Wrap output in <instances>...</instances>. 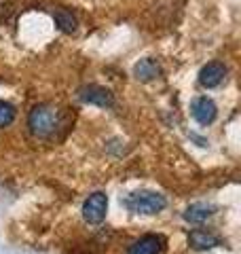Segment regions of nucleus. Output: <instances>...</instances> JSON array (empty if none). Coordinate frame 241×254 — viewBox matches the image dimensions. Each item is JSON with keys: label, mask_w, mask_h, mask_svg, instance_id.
<instances>
[{"label": "nucleus", "mask_w": 241, "mask_h": 254, "mask_svg": "<svg viewBox=\"0 0 241 254\" xmlns=\"http://www.w3.org/2000/svg\"><path fill=\"white\" fill-rule=\"evenodd\" d=\"M188 244L195 250H212L220 244V240L214 233L205 231V229H195V231L188 233Z\"/></svg>", "instance_id": "obj_8"}, {"label": "nucleus", "mask_w": 241, "mask_h": 254, "mask_svg": "<svg viewBox=\"0 0 241 254\" xmlns=\"http://www.w3.org/2000/svg\"><path fill=\"white\" fill-rule=\"evenodd\" d=\"M78 98H80V102H85V104H93V106H100V108H110L112 104H115V95L110 93V89L100 87V85L80 87Z\"/></svg>", "instance_id": "obj_4"}, {"label": "nucleus", "mask_w": 241, "mask_h": 254, "mask_svg": "<svg viewBox=\"0 0 241 254\" xmlns=\"http://www.w3.org/2000/svg\"><path fill=\"white\" fill-rule=\"evenodd\" d=\"M53 19H55V26H58L61 32H66V34H72V32L76 30V26H78V21H76L74 15H72L70 11H63V9L55 11Z\"/></svg>", "instance_id": "obj_11"}, {"label": "nucleus", "mask_w": 241, "mask_h": 254, "mask_svg": "<svg viewBox=\"0 0 241 254\" xmlns=\"http://www.w3.org/2000/svg\"><path fill=\"white\" fill-rule=\"evenodd\" d=\"M163 250H165V237L148 233V235H142L140 240H135L129 246L127 254H161Z\"/></svg>", "instance_id": "obj_5"}, {"label": "nucleus", "mask_w": 241, "mask_h": 254, "mask_svg": "<svg viewBox=\"0 0 241 254\" xmlns=\"http://www.w3.org/2000/svg\"><path fill=\"white\" fill-rule=\"evenodd\" d=\"M15 115H17L15 106L9 104V102H4V100H0V129L13 123L15 121Z\"/></svg>", "instance_id": "obj_12"}, {"label": "nucleus", "mask_w": 241, "mask_h": 254, "mask_svg": "<svg viewBox=\"0 0 241 254\" xmlns=\"http://www.w3.org/2000/svg\"><path fill=\"white\" fill-rule=\"evenodd\" d=\"M214 214V205H210V203H192V205H188L186 210H184V220L186 222H192V225H199V222H203V220H207Z\"/></svg>", "instance_id": "obj_10"}, {"label": "nucleus", "mask_w": 241, "mask_h": 254, "mask_svg": "<svg viewBox=\"0 0 241 254\" xmlns=\"http://www.w3.org/2000/svg\"><path fill=\"white\" fill-rule=\"evenodd\" d=\"M108 210V197L106 193H93L85 199L83 203V218L89 222V225H100L106 216Z\"/></svg>", "instance_id": "obj_3"}, {"label": "nucleus", "mask_w": 241, "mask_h": 254, "mask_svg": "<svg viewBox=\"0 0 241 254\" xmlns=\"http://www.w3.org/2000/svg\"><path fill=\"white\" fill-rule=\"evenodd\" d=\"M224 76H227V68H224V64L210 62V64H205V66L201 68L199 83L203 87H207V89H214V87H218L224 81Z\"/></svg>", "instance_id": "obj_6"}, {"label": "nucleus", "mask_w": 241, "mask_h": 254, "mask_svg": "<svg viewBox=\"0 0 241 254\" xmlns=\"http://www.w3.org/2000/svg\"><path fill=\"white\" fill-rule=\"evenodd\" d=\"M28 127L34 138H51L60 127V113L58 108L49 104H36L28 115Z\"/></svg>", "instance_id": "obj_1"}, {"label": "nucleus", "mask_w": 241, "mask_h": 254, "mask_svg": "<svg viewBox=\"0 0 241 254\" xmlns=\"http://www.w3.org/2000/svg\"><path fill=\"white\" fill-rule=\"evenodd\" d=\"M133 74L138 81H144V83H148V81H155V78L161 76V66H159V62L157 60H140L138 64L133 66Z\"/></svg>", "instance_id": "obj_9"}, {"label": "nucleus", "mask_w": 241, "mask_h": 254, "mask_svg": "<svg viewBox=\"0 0 241 254\" xmlns=\"http://www.w3.org/2000/svg\"><path fill=\"white\" fill-rule=\"evenodd\" d=\"M123 203L127 210L135 214H157L167 205V199L161 193H155V190H138V193L125 197Z\"/></svg>", "instance_id": "obj_2"}, {"label": "nucleus", "mask_w": 241, "mask_h": 254, "mask_svg": "<svg viewBox=\"0 0 241 254\" xmlns=\"http://www.w3.org/2000/svg\"><path fill=\"white\" fill-rule=\"evenodd\" d=\"M190 113H192V119H195L197 123L210 125V123H214L216 115H218V108H216V104L210 98H197L190 106Z\"/></svg>", "instance_id": "obj_7"}]
</instances>
